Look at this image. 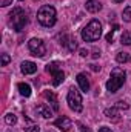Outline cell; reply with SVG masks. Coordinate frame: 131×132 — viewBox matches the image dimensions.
Returning <instances> with one entry per match:
<instances>
[{
    "label": "cell",
    "instance_id": "cell-1",
    "mask_svg": "<svg viewBox=\"0 0 131 132\" xmlns=\"http://www.w3.org/2000/svg\"><path fill=\"white\" fill-rule=\"evenodd\" d=\"M125 77H127V74H125L123 69H120V68H114V69L111 71L110 80L106 81V89H108L111 94L117 92V91L123 86V83H125Z\"/></svg>",
    "mask_w": 131,
    "mask_h": 132
},
{
    "label": "cell",
    "instance_id": "cell-2",
    "mask_svg": "<svg viewBox=\"0 0 131 132\" xmlns=\"http://www.w3.org/2000/svg\"><path fill=\"white\" fill-rule=\"evenodd\" d=\"M102 35V23L97 19H93L83 29H82V38L85 42H96Z\"/></svg>",
    "mask_w": 131,
    "mask_h": 132
},
{
    "label": "cell",
    "instance_id": "cell-3",
    "mask_svg": "<svg viewBox=\"0 0 131 132\" xmlns=\"http://www.w3.org/2000/svg\"><path fill=\"white\" fill-rule=\"evenodd\" d=\"M37 20H39L40 25H43V26H46V28L54 26V25H56V20H57V17H56V9H54L53 6H49V5L42 6V8L39 9V12H37Z\"/></svg>",
    "mask_w": 131,
    "mask_h": 132
},
{
    "label": "cell",
    "instance_id": "cell-4",
    "mask_svg": "<svg viewBox=\"0 0 131 132\" xmlns=\"http://www.w3.org/2000/svg\"><path fill=\"white\" fill-rule=\"evenodd\" d=\"M9 22H11L12 28H14L17 32H20V31H23L25 26L28 25V15H26V12H25L22 8H14V9L9 12Z\"/></svg>",
    "mask_w": 131,
    "mask_h": 132
},
{
    "label": "cell",
    "instance_id": "cell-5",
    "mask_svg": "<svg viewBox=\"0 0 131 132\" xmlns=\"http://www.w3.org/2000/svg\"><path fill=\"white\" fill-rule=\"evenodd\" d=\"M66 101H68V106H69L71 111H74V112H82L83 104H82V95H80V91H77L76 88H71V89L68 91Z\"/></svg>",
    "mask_w": 131,
    "mask_h": 132
},
{
    "label": "cell",
    "instance_id": "cell-6",
    "mask_svg": "<svg viewBox=\"0 0 131 132\" xmlns=\"http://www.w3.org/2000/svg\"><path fill=\"white\" fill-rule=\"evenodd\" d=\"M60 66L62 65H60L59 62H51V63L46 65V71L53 75V85H54V86H59V85L65 80V72L62 71Z\"/></svg>",
    "mask_w": 131,
    "mask_h": 132
},
{
    "label": "cell",
    "instance_id": "cell-7",
    "mask_svg": "<svg viewBox=\"0 0 131 132\" xmlns=\"http://www.w3.org/2000/svg\"><path fill=\"white\" fill-rule=\"evenodd\" d=\"M28 48H30V52L35 57H43L46 54V46L40 38H31L28 42Z\"/></svg>",
    "mask_w": 131,
    "mask_h": 132
},
{
    "label": "cell",
    "instance_id": "cell-8",
    "mask_svg": "<svg viewBox=\"0 0 131 132\" xmlns=\"http://www.w3.org/2000/svg\"><path fill=\"white\" fill-rule=\"evenodd\" d=\"M54 126L56 128H59L60 131H69L71 129V126H72V123H71V120L68 118V117H60V118H57L56 121H54Z\"/></svg>",
    "mask_w": 131,
    "mask_h": 132
},
{
    "label": "cell",
    "instance_id": "cell-9",
    "mask_svg": "<svg viewBox=\"0 0 131 132\" xmlns=\"http://www.w3.org/2000/svg\"><path fill=\"white\" fill-rule=\"evenodd\" d=\"M77 83H79V88L83 91V92H88L90 91V80L86 77V74H77Z\"/></svg>",
    "mask_w": 131,
    "mask_h": 132
},
{
    "label": "cell",
    "instance_id": "cell-10",
    "mask_svg": "<svg viewBox=\"0 0 131 132\" xmlns=\"http://www.w3.org/2000/svg\"><path fill=\"white\" fill-rule=\"evenodd\" d=\"M85 8H86V11L88 12H99L100 9H102V3L97 2V0H86V3H85Z\"/></svg>",
    "mask_w": 131,
    "mask_h": 132
},
{
    "label": "cell",
    "instance_id": "cell-11",
    "mask_svg": "<svg viewBox=\"0 0 131 132\" xmlns=\"http://www.w3.org/2000/svg\"><path fill=\"white\" fill-rule=\"evenodd\" d=\"M37 112H39L43 118H51V117H53V111H51L49 106L45 104V103H42V104L37 106Z\"/></svg>",
    "mask_w": 131,
    "mask_h": 132
},
{
    "label": "cell",
    "instance_id": "cell-12",
    "mask_svg": "<svg viewBox=\"0 0 131 132\" xmlns=\"http://www.w3.org/2000/svg\"><path fill=\"white\" fill-rule=\"evenodd\" d=\"M37 71V65L33 63V62H23L22 63V72L25 75H30V74H34Z\"/></svg>",
    "mask_w": 131,
    "mask_h": 132
},
{
    "label": "cell",
    "instance_id": "cell-13",
    "mask_svg": "<svg viewBox=\"0 0 131 132\" xmlns=\"http://www.w3.org/2000/svg\"><path fill=\"white\" fill-rule=\"evenodd\" d=\"M43 97L49 100V103L53 104V109H54V111H59V103H57V97H56V94H54L53 91H45V92H43Z\"/></svg>",
    "mask_w": 131,
    "mask_h": 132
},
{
    "label": "cell",
    "instance_id": "cell-14",
    "mask_svg": "<svg viewBox=\"0 0 131 132\" xmlns=\"http://www.w3.org/2000/svg\"><path fill=\"white\" fill-rule=\"evenodd\" d=\"M119 111H120V109H117L116 106H113V108L105 109V115H106L108 118H111V120L117 121V120H119Z\"/></svg>",
    "mask_w": 131,
    "mask_h": 132
},
{
    "label": "cell",
    "instance_id": "cell-15",
    "mask_svg": "<svg viewBox=\"0 0 131 132\" xmlns=\"http://www.w3.org/2000/svg\"><path fill=\"white\" fill-rule=\"evenodd\" d=\"M17 88H19L20 95H23V97H30L31 95V86L28 83H19Z\"/></svg>",
    "mask_w": 131,
    "mask_h": 132
},
{
    "label": "cell",
    "instance_id": "cell-16",
    "mask_svg": "<svg viewBox=\"0 0 131 132\" xmlns=\"http://www.w3.org/2000/svg\"><path fill=\"white\" fill-rule=\"evenodd\" d=\"M62 43H63V46H66L69 51H76V49H77V43H76V40L71 38V37H65V42H62Z\"/></svg>",
    "mask_w": 131,
    "mask_h": 132
},
{
    "label": "cell",
    "instance_id": "cell-17",
    "mask_svg": "<svg viewBox=\"0 0 131 132\" xmlns=\"http://www.w3.org/2000/svg\"><path fill=\"white\" fill-rule=\"evenodd\" d=\"M116 60H117L119 63H128L131 60V55L128 52H119V54L116 55Z\"/></svg>",
    "mask_w": 131,
    "mask_h": 132
},
{
    "label": "cell",
    "instance_id": "cell-18",
    "mask_svg": "<svg viewBox=\"0 0 131 132\" xmlns=\"http://www.w3.org/2000/svg\"><path fill=\"white\" fill-rule=\"evenodd\" d=\"M120 43L122 45H127V46L131 45V32L130 31H125V32L120 35Z\"/></svg>",
    "mask_w": 131,
    "mask_h": 132
},
{
    "label": "cell",
    "instance_id": "cell-19",
    "mask_svg": "<svg viewBox=\"0 0 131 132\" xmlns=\"http://www.w3.org/2000/svg\"><path fill=\"white\" fill-rule=\"evenodd\" d=\"M5 121H6V125L14 126V125L17 123V117H16L14 114H8V115H5Z\"/></svg>",
    "mask_w": 131,
    "mask_h": 132
},
{
    "label": "cell",
    "instance_id": "cell-20",
    "mask_svg": "<svg viewBox=\"0 0 131 132\" xmlns=\"http://www.w3.org/2000/svg\"><path fill=\"white\" fill-rule=\"evenodd\" d=\"M122 19L123 22H131V6H127L122 12Z\"/></svg>",
    "mask_w": 131,
    "mask_h": 132
},
{
    "label": "cell",
    "instance_id": "cell-21",
    "mask_svg": "<svg viewBox=\"0 0 131 132\" xmlns=\"http://www.w3.org/2000/svg\"><path fill=\"white\" fill-rule=\"evenodd\" d=\"M9 62H11V57L8 54H2V66H6Z\"/></svg>",
    "mask_w": 131,
    "mask_h": 132
},
{
    "label": "cell",
    "instance_id": "cell-22",
    "mask_svg": "<svg viewBox=\"0 0 131 132\" xmlns=\"http://www.w3.org/2000/svg\"><path fill=\"white\" fill-rule=\"evenodd\" d=\"M116 108H117V109H128L130 106H128V103H125V101H117Z\"/></svg>",
    "mask_w": 131,
    "mask_h": 132
},
{
    "label": "cell",
    "instance_id": "cell-23",
    "mask_svg": "<svg viewBox=\"0 0 131 132\" xmlns=\"http://www.w3.org/2000/svg\"><path fill=\"white\" fill-rule=\"evenodd\" d=\"M114 32H116V31L113 29L111 32H110L108 35H106V42H108V43H113V40H114Z\"/></svg>",
    "mask_w": 131,
    "mask_h": 132
},
{
    "label": "cell",
    "instance_id": "cell-24",
    "mask_svg": "<svg viewBox=\"0 0 131 132\" xmlns=\"http://www.w3.org/2000/svg\"><path fill=\"white\" fill-rule=\"evenodd\" d=\"M12 3V0H0V6L2 8H6V6H9Z\"/></svg>",
    "mask_w": 131,
    "mask_h": 132
},
{
    "label": "cell",
    "instance_id": "cell-25",
    "mask_svg": "<svg viewBox=\"0 0 131 132\" xmlns=\"http://www.w3.org/2000/svg\"><path fill=\"white\" fill-rule=\"evenodd\" d=\"M40 131V128L39 126H30V128H26L25 132H39Z\"/></svg>",
    "mask_w": 131,
    "mask_h": 132
},
{
    "label": "cell",
    "instance_id": "cell-26",
    "mask_svg": "<svg viewBox=\"0 0 131 132\" xmlns=\"http://www.w3.org/2000/svg\"><path fill=\"white\" fill-rule=\"evenodd\" d=\"M79 129H80V132H93L90 128H86V126H83V125H79Z\"/></svg>",
    "mask_w": 131,
    "mask_h": 132
},
{
    "label": "cell",
    "instance_id": "cell-27",
    "mask_svg": "<svg viewBox=\"0 0 131 132\" xmlns=\"http://www.w3.org/2000/svg\"><path fill=\"white\" fill-rule=\"evenodd\" d=\"M99 132H113V131H111L110 128H105V126H103V128H100V129H99Z\"/></svg>",
    "mask_w": 131,
    "mask_h": 132
},
{
    "label": "cell",
    "instance_id": "cell-28",
    "mask_svg": "<svg viewBox=\"0 0 131 132\" xmlns=\"http://www.w3.org/2000/svg\"><path fill=\"white\" fill-rule=\"evenodd\" d=\"M80 55H82V57H86V55H88V51H86V49H80Z\"/></svg>",
    "mask_w": 131,
    "mask_h": 132
},
{
    "label": "cell",
    "instance_id": "cell-29",
    "mask_svg": "<svg viewBox=\"0 0 131 132\" xmlns=\"http://www.w3.org/2000/svg\"><path fill=\"white\" fill-rule=\"evenodd\" d=\"M99 55H100V52H94V54H93V57H94V59H97Z\"/></svg>",
    "mask_w": 131,
    "mask_h": 132
},
{
    "label": "cell",
    "instance_id": "cell-30",
    "mask_svg": "<svg viewBox=\"0 0 131 132\" xmlns=\"http://www.w3.org/2000/svg\"><path fill=\"white\" fill-rule=\"evenodd\" d=\"M114 2H116V3H122L123 0H114Z\"/></svg>",
    "mask_w": 131,
    "mask_h": 132
},
{
    "label": "cell",
    "instance_id": "cell-31",
    "mask_svg": "<svg viewBox=\"0 0 131 132\" xmlns=\"http://www.w3.org/2000/svg\"><path fill=\"white\" fill-rule=\"evenodd\" d=\"M35 2H37V0H35Z\"/></svg>",
    "mask_w": 131,
    "mask_h": 132
}]
</instances>
